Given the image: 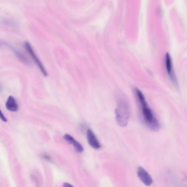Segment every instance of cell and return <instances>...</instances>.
Listing matches in <instances>:
<instances>
[{"label": "cell", "instance_id": "6da1fadb", "mask_svg": "<svg viewBox=\"0 0 187 187\" xmlns=\"http://www.w3.org/2000/svg\"><path fill=\"white\" fill-rule=\"evenodd\" d=\"M136 94L138 100L140 103V106L142 110L143 115L145 123H147V125H148L152 129L155 131L158 130L160 127L159 123L156 120V119L155 118L153 111L149 108V105H148V103L145 100L144 96L142 94V92L140 91L139 89L136 88Z\"/></svg>", "mask_w": 187, "mask_h": 187}, {"label": "cell", "instance_id": "7a4b0ae2", "mask_svg": "<svg viewBox=\"0 0 187 187\" xmlns=\"http://www.w3.org/2000/svg\"><path fill=\"white\" fill-rule=\"evenodd\" d=\"M116 121L121 127H126L129 119V109L126 101L121 100L115 109Z\"/></svg>", "mask_w": 187, "mask_h": 187}, {"label": "cell", "instance_id": "3957f363", "mask_svg": "<svg viewBox=\"0 0 187 187\" xmlns=\"http://www.w3.org/2000/svg\"><path fill=\"white\" fill-rule=\"evenodd\" d=\"M165 63L166 71L169 76V78L171 80L172 83H174V85H177V82L176 76L174 75V71H173V65H172L171 57L169 53H167L165 55Z\"/></svg>", "mask_w": 187, "mask_h": 187}, {"label": "cell", "instance_id": "277c9868", "mask_svg": "<svg viewBox=\"0 0 187 187\" xmlns=\"http://www.w3.org/2000/svg\"><path fill=\"white\" fill-rule=\"evenodd\" d=\"M24 47L25 49L29 53V54L31 56L33 61L36 63V64L38 66L39 69H40L41 71L43 73V75H45V76H47V72L46 71L45 68L43 66L42 63H41L40 61L38 59V57L36 55V54L35 53V52L33 51V50L32 48V47H31L30 45V43H25Z\"/></svg>", "mask_w": 187, "mask_h": 187}, {"label": "cell", "instance_id": "5b68a950", "mask_svg": "<svg viewBox=\"0 0 187 187\" xmlns=\"http://www.w3.org/2000/svg\"><path fill=\"white\" fill-rule=\"evenodd\" d=\"M137 174L140 180L145 185L150 186L153 183V179L151 176L149 175L148 172H147L144 168L142 167H139L138 169Z\"/></svg>", "mask_w": 187, "mask_h": 187}, {"label": "cell", "instance_id": "8992f818", "mask_svg": "<svg viewBox=\"0 0 187 187\" xmlns=\"http://www.w3.org/2000/svg\"><path fill=\"white\" fill-rule=\"evenodd\" d=\"M87 139L88 143L91 147L95 149H98L100 148L101 145L98 142L97 138L93 131L90 129H87Z\"/></svg>", "mask_w": 187, "mask_h": 187}, {"label": "cell", "instance_id": "52a82bcc", "mask_svg": "<svg viewBox=\"0 0 187 187\" xmlns=\"http://www.w3.org/2000/svg\"><path fill=\"white\" fill-rule=\"evenodd\" d=\"M64 138L65 140H66L69 144L73 145V147L75 148V149L76 150V152L78 153H81L83 152L84 149H83V148L82 146V145L80 143L76 141L72 136L69 135V134H65L64 136Z\"/></svg>", "mask_w": 187, "mask_h": 187}, {"label": "cell", "instance_id": "ba28073f", "mask_svg": "<svg viewBox=\"0 0 187 187\" xmlns=\"http://www.w3.org/2000/svg\"><path fill=\"white\" fill-rule=\"evenodd\" d=\"M6 107L7 110H8L9 111L16 112L18 110V105L17 104L14 98L12 96H9L8 98L7 102L6 104Z\"/></svg>", "mask_w": 187, "mask_h": 187}, {"label": "cell", "instance_id": "9c48e42d", "mask_svg": "<svg viewBox=\"0 0 187 187\" xmlns=\"http://www.w3.org/2000/svg\"><path fill=\"white\" fill-rule=\"evenodd\" d=\"M0 116H1V120H2L3 121H5V122H7V119L6 118V117H5V115L3 114V112H2V111H1V112H0Z\"/></svg>", "mask_w": 187, "mask_h": 187}, {"label": "cell", "instance_id": "30bf717a", "mask_svg": "<svg viewBox=\"0 0 187 187\" xmlns=\"http://www.w3.org/2000/svg\"><path fill=\"white\" fill-rule=\"evenodd\" d=\"M63 186L64 187H73V185L71 184H70L69 183H64V184H63Z\"/></svg>", "mask_w": 187, "mask_h": 187}]
</instances>
